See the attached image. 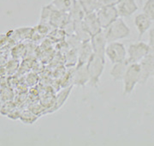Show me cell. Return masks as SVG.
<instances>
[{
    "label": "cell",
    "mask_w": 154,
    "mask_h": 146,
    "mask_svg": "<svg viewBox=\"0 0 154 146\" xmlns=\"http://www.w3.org/2000/svg\"><path fill=\"white\" fill-rule=\"evenodd\" d=\"M105 59L103 55H99L94 53L91 56L87 64L89 83L94 87H98L99 79L101 78L103 71L105 70Z\"/></svg>",
    "instance_id": "6da1fadb"
},
{
    "label": "cell",
    "mask_w": 154,
    "mask_h": 146,
    "mask_svg": "<svg viewBox=\"0 0 154 146\" xmlns=\"http://www.w3.org/2000/svg\"><path fill=\"white\" fill-rule=\"evenodd\" d=\"M105 37L108 42L117 41L127 38L130 34V29L125 22L119 17L104 29Z\"/></svg>",
    "instance_id": "7a4b0ae2"
},
{
    "label": "cell",
    "mask_w": 154,
    "mask_h": 146,
    "mask_svg": "<svg viewBox=\"0 0 154 146\" xmlns=\"http://www.w3.org/2000/svg\"><path fill=\"white\" fill-rule=\"evenodd\" d=\"M140 67L139 63H133L128 65L123 77V94H131L135 86L140 84Z\"/></svg>",
    "instance_id": "3957f363"
},
{
    "label": "cell",
    "mask_w": 154,
    "mask_h": 146,
    "mask_svg": "<svg viewBox=\"0 0 154 146\" xmlns=\"http://www.w3.org/2000/svg\"><path fill=\"white\" fill-rule=\"evenodd\" d=\"M105 55L112 64L123 61L127 59V50L124 45L118 41L108 42L105 48Z\"/></svg>",
    "instance_id": "277c9868"
},
{
    "label": "cell",
    "mask_w": 154,
    "mask_h": 146,
    "mask_svg": "<svg viewBox=\"0 0 154 146\" xmlns=\"http://www.w3.org/2000/svg\"><path fill=\"white\" fill-rule=\"evenodd\" d=\"M150 53V47L148 44L143 41H139L129 45L127 53V60L128 63H139L143 58Z\"/></svg>",
    "instance_id": "5b68a950"
},
{
    "label": "cell",
    "mask_w": 154,
    "mask_h": 146,
    "mask_svg": "<svg viewBox=\"0 0 154 146\" xmlns=\"http://www.w3.org/2000/svg\"><path fill=\"white\" fill-rule=\"evenodd\" d=\"M95 12L103 29L107 28L110 23L119 17L116 6H101Z\"/></svg>",
    "instance_id": "8992f818"
},
{
    "label": "cell",
    "mask_w": 154,
    "mask_h": 146,
    "mask_svg": "<svg viewBox=\"0 0 154 146\" xmlns=\"http://www.w3.org/2000/svg\"><path fill=\"white\" fill-rule=\"evenodd\" d=\"M82 25L85 32L92 37L94 34H98L103 30L97 17L96 12L86 13L82 20Z\"/></svg>",
    "instance_id": "52a82bcc"
},
{
    "label": "cell",
    "mask_w": 154,
    "mask_h": 146,
    "mask_svg": "<svg viewBox=\"0 0 154 146\" xmlns=\"http://www.w3.org/2000/svg\"><path fill=\"white\" fill-rule=\"evenodd\" d=\"M140 67V84H145L154 72V54L148 53L139 62Z\"/></svg>",
    "instance_id": "ba28073f"
},
{
    "label": "cell",
    "mask_w": 154,
    "mask_h": 146,
    "mask_svg": "<svg viewBox=\"0 0 154 146\" xmlns=\"http://www.w3.org/2000/svg\"><path fill=\"white\" fill-rule=\"evenodd\" d=\"M90 42L94 53L105 56V48L108 44V41L105 37L104 29L98 34L93 35L90 39Z\"/></svg>",
    "instance_id": "9c48e42d"
},
{
    "label": "cell",
    "mask_w": 154,
    "mask_h": 146,
    "mask_svg": "<svg viewBox=\"0 0 154 146\" xmlns=\"http://www.w3.org/2000/svg\"><path fill=\"white\" fill-rule=\"evenodd\" d=\"M116 7L121 17H130L139 9L135 0H119Z\"/></svg>",
    "instance_id": "30bf717a"
},
{
    "label": "cell",
    "mask_w": 154,
    "mask_h": 146,
    "mask_svg": "<svg viewBox=\"0 0 154 146\" xmlns=\"http://www.w3.org/2000/svg\"><path fill=\"white\" fill-rule=\"evenodd\" d=\"M152 20L145 13H140L134 18V25L139 33V39H141L144 34L147 32L152 26Z\"/></svg>",
    "instance_id": "8fae6325"
},
{
    "label": "cell",
    "mask_w": 154,
    "mask_h": 146,
    "mask_svg": "<svg viewBox=\"0 0 154 146\" xmlns=\"http://www.w3.org/2000/svg\"><path fill=\"white\" fill-rule=\"evenodd\" d=\"M129 65H130V63H128L127 59L119 62V63L114 64V65H113L112 69L110 70V72L112 78L115 81H122L127 69H128Z\"/></svg>",
    "instance_id": "7c38bea8"
},
{
    "label": "cell",
    "mask_w": 154,
    "mask_h": 146,
    "mask_svg": "<svg viewBox=\"0 0 154 146\" xmlns=\"http://www.w3.org/2000/svg\"><path fill=\"white\" fill-rule=\"evenodd\" d=\"M94 54V50L91 45L90 40H87L83 42L82 46L80 49V55H79V63L78 65H84L88 64V60L91 56Z\"/></svg>",
    "instance_id": "4fadbf2b"
},
{
    "label": "cell",
    "mask_w": 154,
    "mask_h": 146,
    "mask_svg": "<svg viewBox=\"0 0 154 146\" xmlns=\"http://www.w3.org/2000/svg\"><path fill=\"white\" fill-rule=\"evenodd\" d=\"M75 84L78 85H85L89 82V75L87 69V65H77L75 73L73 75Z\"/></svg>",
    "instance_id": "5bb4252c"
},
{
    "label": "cell",
    "mask_w": 154,
    "mask_h": 146,
    "mask_svg": "<svg viewBox=\"0 0 154 146\" xmlns=\"http://www.w3.org/2000/svg\"><path fill=\"white\" fill-rule=\"evenodd\" d=\"M77 0H52L51 5L55 7L57 11L62 12L69 13L75 7Z\"/></svg>",
    "instance_id": "9a60e30c"
},
{
    "label": "cell",
    "mask_w": 154,
    "mask_h": 146,
    "mask_svg": "<svg viewBox=\"0 0 154 146\" xmlns=\"http://www.w3.org/2000/svg\"><path fill=\"white\" fill-rule=\"evenodd\" d=\"M78 2L86 13L95 12L99 7V0H78Z\"/></svg>",
    "instance_id": "2e32d148"
},
{
    "label": "cell",
    "mask_w": 154,
    "mask_h": 146,
    "mask_svg": "<svg viewBox=\"0 0 154 146\" xmlns=\"http://www.w3.org/2000/svg\"><path fill=\"white\" fill-rule=\"evenodd\" d=\"M143 13L154 21V0H147L143 6Z\"/></svg>",
    "instance_id": "e0dca14e"
},
{
    "label": "cell",
    "mask_w": 154,
    "mask_h": 146,
    "mask_svg": "<svg viewBox=\"0 0 154 146\" xmlns=\"http://www.w3.org/2000/svg\"><path fill=\"white\" fill-rule=\"evenodd\" d=\"M30 113L29 112H23L22 113V114L20 115V119H22V121H23L25 124H33L34 122V120L35 119H37V118L33 115V114H31L30 115V117H28Z\"/></svg>",
    "instance_id": "ac0fdd59"
},
{
    "label": "cell",
    "mask_w": 154,
    "mask_h": 146,
    "mask_svg": "<svg viewBox=\"0 0 154 146\" xmlns=\"http://www.w3.org/2000/svg\"><path fill=\"white\" fill-rule=\"evenodd\" d=\"M149 47H150V53L154 54V27L150 29L149 31Z\"/></svg>",
    "instance_id": "d6986e66"
},
{
    "label": "cell",
    "mask_w": 154,
    "mask_h": 146,
    "mask_svg": "<svg viewBox=\"0 0 154 146\" xmlns=\"http://www.w3.org/2000/svg\"><path fill=\"white\" fill-rule=\"evenodd\" d=\"M119 0H99V7L101 6H116Z\"/></svg>",
    "instance_id": "ffe728a7"
},
{
    "label": "cell",
    "mask_w": 154,
    "mask_h": 146,
    "mask_svg": "<svg viewBox=\"0 0 154 146\" xmlns=\"http://www.w3.org/2000/svg\"><path fill=\"white\" fill-rule=\"evenodd\" d=\"M10 37L7 34H0V49L5 46L7 43L10 42Z\"/></svg>",
    "instance_id": "44dd1931"
},
{
    "label": "cell",
    "mask_w": 154,
    "mask_h": 146,
    "mask_svg": "<svg viewBox=\"0 0 154 146\" xmlns=\"http://www.w3.org/2000/svg\"><path fill=\"white\" fill-rule=\"evenodd\" d=\"M144 0H140V4H142V2H143Z\"/></svg>",
    "instance_id": "7402d4cb"
},
{
    "label": "cell",
    "mask_w": 154,
    "mask_h": 146,
    "mask_svg": "<svg viewBox=\"0 0 154 146\" xmlns=\"http://www.w3.org/2000/svg\"><path fill=\"white\" fill-rule=\"evenodd\" d=\"M152 77H153V79H154V72H153V74H152Z\"/></svg>",
    "instance_id": "603a6c76"
}]
</instances>
